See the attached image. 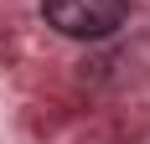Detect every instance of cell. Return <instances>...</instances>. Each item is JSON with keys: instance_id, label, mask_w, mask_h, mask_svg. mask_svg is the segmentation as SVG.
I'll list each match as a JSON object with an SVG mask.
<instances>
[{"instance_id": "1", "label": "cell", "mask_w": 150, "mask_h": 144, "mask_svg": "<svg viewBox=\"0 0 150 144\" xmlns=\"http://www.w3.org/2000/svg\"><path fill=\"white\" fill-rule=\"evenodd\" d=\"M42 21L67 41H104L129 21V0H42Z\"/></svg>"}]
</instances>
